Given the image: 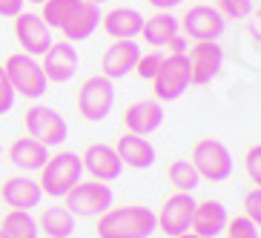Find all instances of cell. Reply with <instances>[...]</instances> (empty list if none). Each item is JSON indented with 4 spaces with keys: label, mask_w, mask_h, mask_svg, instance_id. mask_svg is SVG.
<instances>
[{
    "label": "cell",
    "mask_w": 261,
    "mask_h": 238,
    "mask_svg": "<svg viewBox=\"0 0 261 238\" xmlns=\"http://www.w3.org/2000/svg\"><path fill=\"white\" fill-rule=\"evenodd\" d=\"M178 238H201V235H195V232H184V235H178Z\"/></svg>",
    "instance_id": "8d00e7d4"
},
{
    "label": "cell",
    "mask_w": 261,
    "mask_h": 238,
    "mask_svg": "<svg viewBox=\"0 0 261 238\" xmlns=\"http://www.w3.org/2000/svg\"><path fill=\"white\" fill-rule=\"evenodd\" d=\"M12 107H15V89H12V84H9L3 66H0V115H6Z\"/></svg>",
    "instance_id": "d6a6232c"
},
{
    "label": "cell",
    "mask_w": 261,
    "mask_h": 238,
    "mask_svg": "<svg viewBox=\"0 0 261 238\" xmlns=\"http://www.w3.org/2000/svg\"><path fill=\"white\" fill-rule=\"evenodd\" d=\"M167 175H169V184L175 187V192H192L201 187V175L198 169L192 167V161H172Z\"/></svg>",
    "instance_id": "484cf974"
},
{
    "label": "cell",
    "mask_w": 261,
    "mask_h": 238,
    "mask_svg": "<svg viewBox=\"0 0 261 238\" xmlns=\"http://www.w3.org/2000/svg\"><path fill=\"white\" fill-rule=\"evenodd\" d=\"M81 161H84V172H89L92 181H103V184L118 181L121 172H123V164H121V158H118L115 146L100 144V141L86 146L84 155H81Z\"/></svg>",
    "instance_id": "7c38bea8"
},
{
    "label": "cell",
    "mask_w": 261,
    "mask_h": 238,
    "mask_svg": "<svg viewBox=\"0 0 261 238\" xmlns=\"http://www.w3.org/2000/svg\"><path fill=\"white\" fill-rule=\"evenodd\" d=\"M15 38L23 49V55H32V58H43L49 46H52V29L43 23L40 15H32V12H20L15 17Z\"/></svg>",
    "instance_id": "8fae6325"
},
{
    "label": "cell",
    "mask_w": 261,
    "mask_h": 238,
    "mask_svg": "<svg viewBox=\"0 0 261 238\" xmlns=\"http://www.w3.org/2000/svg\"><path fill=\"white\" fill-rule=\"evenodd\" d=\"M178 23H181V35L187 40H195V43H201V40H218L224 35V29H227L221 12L213 6H204V3L201 6H190Z\"/></svg>",
    "instance_id": "9c48e42d"
},
{
    "label": "cell",
    "mask_w": 261,
    "mask_h": 238,
    "mask_svg": "<svg viewBox=\"0 0 261 238\" xmlns=\"http://www.w3.org/2000/svg\"><path fill=\"white\" fill-rule=\"evenodd\" d=\"M38 230L46 238H72V232H75V215L66 207H46L40 213Z\"/></svg>",
    "instance_id": "cb8c5ba5"
},
{
    "label": "cell",
    "mask_w": 261,
    "mask_h": 238,
    "mask_svg": "<svg viewBox=\"0 0 261 238\" xmlns=\"http://www.w3.org/2000/svg\"><path fill=\"white\" fill-rule=\"evenodd\" d=\"M112 190L103 181H77L66 195H63V207L69 209L75 218H98L112 207Z\"/></svg>",
    "instance_id": "277c9868"
},
{
    "label": "cell",
    "mask_w": 261,
    "mask_h": 238,
    "mask_svg": "<svg viewBox=\"0 0 261 238\" xmlns=\"http://www.w3.org/2000/svg\"><path fill=\"white\" fill-rule=\"evenodd\" d=\"M0 198L6 201L12 209H26V213H32V207H40L43 190H40V184L32 175H15V178H6L3 181Z\"/></svg>",
    "instance_id": "2e32d148"
},
{
    "label": "cell",
    "mask_w": 261,
    "mask_h": 238,
    "mask_svg": "<svg viewBox=\"0 0 261 238\" xmlns=\"http://www.w3.org/2000/svg\"><path fill=\"white\" fill-rule=\"evenodd\" d=\"M192 213H195V198H192V192H172V195L164 201L161 213L155 215V218H158V230L169 238L184 235V232L192 230Z\"/></svg>",
    "instance_id": "30bf717a"
},
{
    "label": "cell",
    "mask_w": 261,
    "mask_h": 238,
    "mask_svg": "<svg viewBox=\"0 0 261 238\" xmlns=\"http://www.w3.org/2000/svg\"><path fill=\"white\" fill-rule=\"evenodd\" d=\"M141 58V46L135 40H112L100 58V75L109 81L126 77L129 72H135V63Z\"/></svg>",
    "instance_id": "4fadbf2b"
},
{
    "label": "cell",
    "mask_w": 261,
    "mask_h": 238,
    "mask_svg": "<svg viewBox=\"0 0 261 238\" xmlns=\"http://www.w3.org/2000/svg\"><path fill=\"white\" fill-rule=\"evenodd\" d=\"M158 12H169V9H175V6H181L184 0H149Z\"/></svg>",
    "instance_id": "d590c367"
},
{
    "label": "cell",
    "mask_w": 261,
    "mask_h": 238,
    "mask_svg": "<svg viewBox=\"0 0 261 238\" xmlns=\"http://www.w3.org/2000/svg\"><path fill=\"white\" fill-rule=\"evenodd\" d=\"M86 3H95V6H100V3H107V0H86Z\"/></svg>",
    "instance_id": "74e56055"
},
{
    "label": "cell",
    "mask_w": 261,
    "mask_h": 238,
    "mask_svg": "<svg viewBox=\"0 0 261 238\" xmlns=\"http://www.w3.org/2000/svg\"><path fill=\"white\" fill-rule=\"evenodd\" d=\"M258 20H261V9H258Z\"/></svg>",
    "instance_id": "60d3db41"
},
{
    "label": "cell",
    "mask_w": 261,
    "mask_h": 238,
    "mask_svg": "<svg viewBox=\"0 0 261 238\" xmlns=\"http://www.w3.org/2000/svg\"><path fill=\"white\" fill-rule=\"evenodd\" d=\"M0 238H6V235H3V230H0Z\"/></svg>",
    "instance_id": "ab89813d"
},
{
    "label": "cell",
    "mask_w": 261,
    "mask_h": 238,
    "mask_svg": "<svg viewBox=\"0 0 261 238\" xmlns=\"http://www.w3.org/2000/svg\"><path fill=\"white\" fill-rule=\"evenodd\" d=\"M244 169H247V175H250V181L255 187H261V144H253L244 152Z\"/></svg>",
    "instance_id": "f546056e"
},
{
    "label": "cell",
    "mask_w": 261,
    "mask_h": 238,
    "mask_svg": "<svg viewBox=\"0 0 261 238\" xmlns=\"http://www.w3.org/2000/svg\"><path fill=\"white\" fill-rule=\"evenodd\" d=\"M3 72H6L15 95H23V98H29V100L43 98L46 89H49V81H46V75H43V66H40V61L32 58V55H23V52L9 55Z\"/></svg>",
    "instance_id": "3957f363"
},
{
    "label": "cell",
    "mask_w": 261,
    "mask_h": 238,
    "mask_svg": "<svg viewBox=\"0 0 261 238\" xmlns=\"http://www.w3.org/2000/svg\"><path fill=\"white\" fill-rule=\"evenodd\" d=\"M112 103H115V86L103 75L86 77L81 84V89H77V112L89 123L103 121L112 112Z\"/></svg>",
    "instance_id": "ba28073f"
},
{
    "label": "cell",
    "mask_w": 261,
    "mask_h": 238,
    "mask_svg": "<svg viewBox=\"0 0 261 238\" xmlns=\"http://www.w3.org/2000/svg\"><path fill=\"white\" fill-rule=\"evenodd\" d=\"M40 66H43L46 81H52V84H66L77 69V49L72 46L69 40H58V43H52L43 52Z\"/></svg>",
    "instance_id": "9a60e30c"
},
{
    "label": "cell",
    "mask_w": 261,
    "mask_h": 238,
    "mask_svg": "<svg viewBox=\"0 0 261 238\" xmlns=\"http://www.w3.org/2000/svg\"><path fill=\"white\" fill-rule=\"evenodd\" d=\"M161 61H164L161 52H146V55L141 52L138 63H135V75H138L141 81H152L155 72H158V66H161Z\"/></svg>",
    "instance_id": "f1b7e54d"
},
{
    "label": "cell",
    "mask_w": 261,
    "mask_h": 238,
    "mask_svg": "<svg viewBox=\"0 0 261 238\" xmlns=\"http://www.w3.org/2000/svg\"><path fill=\"white\" fill-rule=\"evenodd\" d=\"M141 35H144V40L149 46H167L175 35H181V23H178V17L169 15V12H155L149 20H144Z\"/></svg>",
    "instance_id": "603a6c76"
},
{
    "label": "cell",
    "mask_w": 261,
    "mask_h": 238,
    "mask_svg": "<svg viewBox=\"0 0 261 238\" xmlns=\"http://www.w3.org/2000/svg\"><path fill=\"white\" fill-rule=\"evenodd\" d=\"M190 58V69H192V84H210L224 66V49L218 46V40H201L187 52Z\"/></svg>",
    "instance_id": "5bb4252c"
},
{
    "label": "cell",
    "mask_w": 261,
    "mask_h": 238,
    "mask_svg": "<svg viewBox=\"0 0 261 238\" xmlns=\"http://www.w3.org/2000/svg\"><path fill=\"white\" fill-rule=\"evenodd\" d=\"M123 123H126V132L132 135H152L158 126L164 123V107L161 100H135L126 107L123 112Z\"/></svg>",
    "instance_id": "d6986e66"
},
{
    "label": "cell",
    "mask_w": 261,
    "mask_h": 238,
    "mask_svg": "<svg viewBox=\"0 0 261 238\" xmlns=\"http://www.w3.org/2000/svg\"><path fill=\"white\" fill-rule=\"evenodd\" d=\"M100 17H103V15H100V6H95V3H86V0H81V3H77V9L69 15V20H66V23L61 26L63 38L69 40V43L86 40L95 29H98Z\"/></svg>",
    "instance_id": "7402d4cb"
},
{
    "label": "cell",
    "mask_w": 261,
    "mask_h": 238,
    "mask_svg": "<svg viewBox=\"0 0 261 238\" xmlns=\"http://www.w3.org/2000/svg\"><path fill=\"white\" fill-rule=\"evenodd\" d=\"M77 3H81V0H46V3H40V6H43L40 17H43V23H46L49 29H61V26L69 20V15L77 9Z\"/></svg>",
    "instance_id": "4316f807"
},
{
    "label": "cell",
    "mask_w": 261,
    "mask_h": 238,
    "mask_svg": "<svg viewBox=\"0 0 261 238\" xmlns=\"http://www.w3.org/2000/svg\"><path fill=\"white\" fill-rule=\"evenodd\" d=\"M115 152H118L123 167H132V169H149L155 164V146L144 135L123 132L115 144Z\"/></svg>",
    "instance_id": "ffe728a7"
},
{
    "label": "cell",
    "mask_w": 261,
    "mask_h": 238,
    "mask_svg": "<svg viewBox=\"0 0 261 238\" xmlns=\"http://www.w3.org/2000/svg\"><path fill=\"white\" fill-rule=\"evenodd\" d=\"M100 23L112 40H135L144 29V15L132 6H112L100 17Z\"/></svg>",
    "instance_id": "ac0fdd59"
},
{
    "label": "cell",
    "mask_w": 261,
    "mask_h": 238,
    "mask_svg": "<svg viewBox=\"0 0 261 238\" xmlns=\"http://www.w3.org/2000/svg\"><path fill=\"white\" fill-rule=\"evenodd\" d=\"M26 0H0V17H17L23 12Z\"/></svg>",
    "instance_id": "836d02e7"
},
{
    "label": "cell",
    "mask_w": 261,
    "mask_h": 238,
    "mask_svg": "<svg viewBox=\"0 0 261 238\" xmlns=\"http://www.w3.org/2000/svg\"><path fill=\"white\" fill-rule=\"evenodd\" d=\"M192 84V69L187 55H164L161 66L152 77L155 100H178Z\"/></svg>",
    "instance_id": "52a82bcc"
},
{
    "label": "cell",
    "mask_w": 261,
    "mask_h": 238,
    "mask_svg": "<svg viewBox=\"0 0 261 238\" xmlns=\"http://www.w3.org/2000/svg\"><path fill=\"white\" fill-rule=\"evenodd\" d=\"M167 49H169V55H187L190 49H187V38L184 35H175V38L167 43Z\"/></svg>",
    "instance_id": "e575fe53"
},
{
    "label": "cell",
    "mask_w": 261,
    "mask_h": 238,
    "mask_svg": "<svg viewBox=\"0 0 261 238\" xmlns=\"http://www.w3.org/2000/svg\"><path fill=\"white\" fill-rule=\"evenodd\" d=\"M192 167L198 169L201 181H227L232 175V155L218 138H198L192 144Z\"/></svg>",
    "instance_id": "5b68a950"
},
{
    "label": "cell",
    "mask_w": 261,
    "mask_h": 238,
    "mask_svg": "<svg viewBox=\"0 0 261 238\" xmlns=\"http://www.w3.org/2000/svg\"><path fill=\"white\" fill-rule=\"evenodd\" d=\"M0 230H3L6 238H38L40 235L38 221L26 209H9L3 215V221H0Z\"/></svg>",
    "instance_id": "d4e9b609"
},
{
    "label": "cell",
    "mask_w": 261,
    "mask_h": 238,
    "mask_svg": "<svg viewBox=\"0 0 261 238\" xmlns=\"http://www.w3.org/2000/svg\"><path fill=\"white\" fill-rule=\"evenodd\" d=\"M9 158H12V164H15L17 169H23L26 175H32V172H40L43 164L49 161V146H43L40 141H35V138L26 135V138L12 141Z\"/></svg>",
    "instance_id": "44dd1931"
},
{
    "label": "cell",
    "mask_w": 261,
    "mask_h": 238,
    "mask_svg": "<svg viewBox=\"0 0 261 238\" xmlns=\"http://www.w3.org/2000/svg\"><path fill=\"white\" fill-rule=\"evenodd\" d=\"M224 232H227V238H258V227H255L247 215H236V218H230L227 227H224Z\"/></svg>",
    "instance_id": "83f0119b"
},
{
    "label": "cell",
    "mask_w": 261,
    "mask_h": 238,
    "mask_svg": "<svg viewBox=\"0 0 261 238\" xmlns=\"http://www.w3.org/2000/svg\"><path fill=\"white\" fill-rule=\"evenodd\" d=\"M218 12H221L224 17L241 20V17H247L253 12V0H218Z\"/></svg>",
    "instance_id": "4dcf8cb0"
},
{
    "label": "cell",
    "mask_w": 261,
    "mask_h": 238,
    "mask_svg": "<svg viewBox=\"0 0 261 238\" xmlns=\"http://www.w3.org/2000/svg\"><path fill=\"white\" fill-rule=\"evenodd\" d=\"M23 126H26V135L35 141H40L43 146H61L69 135V123L66 118L58 112L55 107H46V103H35V107L26 109L23 115Z\"/></svg>",
    "instance_id": "8992f818"
},
{
    "label": "cell",
    "mask_w": 261,
    "mask_h": 238,
    "mask_svg": "<svg viewBox=\"0 0 261 238\" xmlns=\"http://www.w3.org/2000/svg\"><path fill=\"white\" fill-rule=\"evenodd\" d=\"M158 230V218L149 207L126 204V207H109L98 215V238H149Z\"/></svg>",
    "instance_id": "6da1fadb"
},
{
    "label": "cell",
    "mask_w": 261,
    "mask_h": 238,
    "mask_svg": "<svg viewBox=\"0 0 261 238\" xmlns=\"http://www.w3.org/2000/svg\"><path fill=\"white\" fill-rule=\"evenodd\" d=\"M244 215L255 227H261V187H253V190L244 195Z\"/></svg>",
    "instance_id": "1f68e13d"
},
{
    "label": "cell",
    "mask_w": 261,
    "mask_h": 238,
    "mask_svg": "<svg viewBox=\"0 0 261 238\" xmlns=\"http://www.w3.org/2000/svg\"><path fill=\"white\" fill-rule=\"evenodd\" d=\"M227 221H230V215H227V207H224L221 201H215V198L195 201L190 232H195L201 238H218L224 232V227H227Z\"/></svg>",
    "instance_id": "e0dca14e"
},
{
    "label": "cell",
    "mask_w": 261,
    "mask_h": 238,
    "mask_svg": "<svg viewBox=\"0 0 261 238\" xmlns=\"http://www.w3.org/2000/svg\"><path fill=\"white\" fill-rule=\"evenodd\" d=\"M26 3H46V0H26Z\"/></svg>",
    "instance_id": "f35d334b"
},
{
    "label": "cell",
    "mask_w": 261,
    "mask_h": 238,
    "mask_svg": "<svg viewBox=\"0 0 261 238\" xmlns=\"http://www.w3.org/2000/svg\"><path fill=\"white\" fill-rule=\"evenodd\" d=\"M81 178H84V161H81V155L72 152V149H63L58 155H49V161L40 169L38 184L43 190V195H49V198H63Z\"/></svg>",
    "instance_id": "7a4b0ae2"
}]
</instances>
